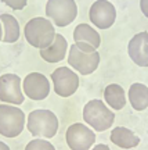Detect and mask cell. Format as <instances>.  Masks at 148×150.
<instances>
[{"label":"cell","instance_id":"cell-1","mask_svg":"<svg viewBox=\"0 0 148 150\" xmlns=\"http://www.w3.org/2000/svg\"><path fill=\"white\" fill-rule=\"evenodd\" d=\"M24 35L27 42L36 49H46L48 47L55 39V29L53 22L48 18L43 17H35L27 22Z\"/></svg>","mask_w":148,"mask_h":150},{"label":"cell","instance_id":"cell-2","mask_svg":"<svg viewBox=\"0 0 148 150\" xmlns=\"http://www.w3.org/2000/svg\"><path fill=\"white\" fill-rule=\"evenodd\" d=\"M27 128L35 138L50 139L58 131V118L50 110H33L28 114Z\"/></svg>","mask_w":148,"mask_h":150},{"label":"cell","instance_id":"cell-3","mask_svg":"<svg viewBox=\"0 0 148 150\" xmlns=\"http://www.w3.org/2000/svg\"><path fill=\"white\" fill-rule=\"evenodd\" d=\"M83 120L95 132H104L112 127L115 114L100 99H93L83 107Z\"/></svg>","mask_w":148,"mask_h":150},{"label":"cell","instance_id":"cell-4","mask_svg":"<svg viewBox=\"0 0 148 150\" xmlns=\"http://www.w3.org/2000/svg\"><path fill=\"white\" fill-rule=\"evenodd\" d=\"M25 128V114L13 104H0V135L15 138Z\"/></svg>","mask_w":148,"mask_h":150},{"label":"cell","instance_id":"cell-5","mask_svg":"<svg viewBox=\"0 0 148 150\" xmlns=\"http://www.w3.org/2000/svg\"><path fill=\"white\" fill-rule=\"evenodd\" d=\"M46 16L57 27H67L75 21L78 6L75 0H48L46 3Z\"/></svg>","mask_w":148,"mask_h":150},{"label":"cell","instance_id":"cell-6","mask_svg":"<svg viewBox=\"0 0 148 150\" xmlns=\"http://www.w3.org/2000/svg\"><path fill=\"white\" fill-rule=\"evenodd\" d=\"M68 63L79 74H93L100 64V53L97 50L93 53H85L74 43V45H71L68 52Z\"/></svg>","mask_w":148,"mask_h":150},{"label":"cell","instance_id":"cell-7","mask_svg":"<svg viewBox=\"0 0 148 150\" xmlns=\"http://www.w3.org/2000/svg\"><path fill=\"white\" fill-rule=\"evenodd\" d=\"M65 140L71 150H90L95 142V134L85 124L75 122L67 129Z\"/></svg>","mask_w":148,"mask_h":150},{"label":"cell","instance_id":"cell-8","mask_svg":"<svg viewBox=\"0 0 148 150\" xmlns=\"http://www.w3.org/2000/svg\"><path fill=\"white\" fill-rule=\"evenodd\" d=\"M0 100L4 104L20 106L25 96L22 92V81L15 74H4L0 76Z\"/></svg>","mask_w":148,"mask_h":150},{"label":"cell","instance_id":"cell-9","mask_svg":"<svg viewBox=\"0 0 148 150\" xmlns=\"http://www.w3.org/2000/svg\"><path fill=\"white\" fill-rule=\"evenodd\" d=\"M51 81L54 85V92L61 97L72 96L79 88V76L69 67H60L53 71Z\"/></svg>","mask_w":148,"mask_h":150},{"label":"cell","instance_id":"cell-10","mask_svg":"<svg viewBox=\"0 0 148 150\" xmlns=\"http://www.w3.org/2000/svg\"><path fill=\"white\" fill-rule=\"evenodd\" d=\"M89 20L98 29H108L116 20V8L108 0H97L90 7Z\"/></svg>","mask_w":148,"mask_h":150},{"label":"cell","instance_id":"cell-11","mask_svg":"<svg viewBox=\"0 0 148 150\" xmlns=\"http://www.w3.org/2000/svg\"><path fill=\"white\" fill-rule=\"evenodd\" d=\"M22 91L32 100H44L50 95V83L43 74L31 72L22 81Z\"/></svg>","mask_w":148,"mask_h":150},{"label":"cell","instance_id":"cell-12","mask_svg":"<svg viewBox=\"0 0 148 150\" xmlns=\"http://www.w3.org/2000/svg\"><path fill=\"white\" fill-rule=\"evenodd\" d=\"M127 53L134 64L148 67V32L143 31L136 33L129 42Z\"/></svg>","mask_w":148,"mask_h":150},{"label":"cell","instance_id":"cell-13","mask_svg":"<svg viewBox=\"0 0 148 150\" xmlns=\"http://www.w3.org/2000/svg\"><path fill=\"white\" fill-rule=\"evenodd\" d=\"M67 52H68V42H67V39L61 33H57L54 42L48 47L40 50V57L46 63L54 64V63H60L61 60H64Z\"/></svg>","mask_w":148,"mask_h":150},{"label":"cell","instance_id":"cell-14","mask_svg":"<svg viewBox=\"0 0 148 150\" xmlns=\"http://www.w3.org/2000/svg\"><path fill=\"white\" fill-rule=\"evenodd\" d=\"M109 139L114 145L121 149H133L140 143V138L137 135L132 129L125 128V127H115L111 131Z\"/></svg>","mask_w":148,"mask_h":150},{"label":"cell","instance_id":"cell-15","mask_svg":"<svg viewBox=\"0 0 148 150\" xmlns=\"http://www.w3.org/2000/svg\"><path fill=\"white\" fill-rule=\"evenodd\" d=\"M104 100L108 104V107L112 110H122L126 106V93L125 89L118 83H109L107 85L105 91H104Z\"/></svg>","mask_w":148,"mask_h":150},{"label":"cell","instance_id":"cell-16","mask_svg":"<svg viewBox=\"0 0 148 150\" xmlns=\"http://www.w3.org/2000/svg\"><path fill=\"white\" fill-rule=\"evenodd\" d=\"M129 102L136 111H143L148 107V86L144 83H133L127 92Z\"/></svg>","mask_w":148,"mask_h":150},{"label":"cell","instance_id":"cell-17","mask_svg":"<svg viewBox=\"0 0 148 150\" xmlns=\"http://www.w3.org/2000/svg\"><path fill=\"white\" fill-rule=\"evenodd\" d=\"M74 40H75V43L76 42L87 43L90 46H93L94 49L100 47V45H101L100 33L97 32L95 29H93V27H90L89 24H79L78 27L75 28Z\"/></svg>","mask_w":148,"mask_h":150},{"label":"cell","instance_id":"cell-18","mask_svg":"<svg viewBox=\"0 0 148 150\" xmlns=\"http://www.w3.org/2000/svg\"><path fill=\"white\" fill-rule=\"evenodd\" d=\"M0 22L3 27V42L6 43H14L20 39L21 31H20V24L17 18L11 14H1Z\"/></svg>","mask_w":148,"mask_h":150},{"label":"cell","instance_id":"cell-19","mask_svg":"<svg viewBox=\"0 0 148 150\" xmlns=\"http://www.w3.org/2000/svg\"><path fill=\"white\" fill-rule=\"evenodd\" d=\"M25 150H55V147H54L48 140L36 138V139L31 140V142L28 143Z\"/></svg>","mask_w":148,"mask_h":150},{"label":"cell","instance_id":"cell-20","mask_svg":"<svg viewBox=\"0 0 148 150\" xmlns=\"http://www.w3.org/2000/svg\"><path fill=\"white\" fill-rule=\"evenodd\" d=\"M1 1L13 10H22L28 3V0H1Z\"/></svg>","mask_w":148,"mask_h":150},{"label":"cell","instance_id":"cell-21","mask_svg":"<svg viewBox=\"0 0 148 150\" xmlns=\"http://www.w3.org/2000/svg\"><path fill=\"white\" fill-rule=\"evenodd\" d=\"M75 45H76V46H78L82 52H85V53H93V52H95V50H97V49H94L93 46H90V45L83 43V42H76Z\"/></svg>","mask_w":148,"mask_h":150},{"label":"cell","instance_id":"cell-22","mask_svg":"<svg viewBox=\"0 0 148 150\" xmlns=\"http://www.w3.org/2000/svg\"><path fill=\"white\" fill-rule=\"evenodd\" d=\"M140 8L141 13L148 18V0H140Z\"/></svg>","mask_w":148,"mask_h":150},{"label":"cell","instance_id":"cell-23","mask_svg":"<svg viewBox=\"0 0 148 150\" xmlns=\"http://www.w3.org/2000/svg\"><path fill=\"white\" fill-rule=\"evenodd\" d=\"M91 150H111V149H109L107 145H104V143H100V145H95Z\"/></svg>","mask_w":148,"mask_h":150},{"label":"cell","instance_id":"cell-24","mask_svg":"<svg viewBox=\"0 0 148 150\" xmlns=\"http://www.w3.org/2000/svg\"><path fill=\"white\" fill-rule=\"evenodd\" d=\"M0 150H10V147L6 145L4 142H0Z\"/></svg>","mask_w":148,"mask_h":150},{"label":"cell","instance_id":"cell-25","mask_svg":"<svg viewBox=\"0 0 148 150\" xmlns=\"http://www.w3.org/2000/svg\"><path fill=\"white\" fill-rule=\"evenodd\" d=\"M3 40V27H1V22H0V42Z\"/></svg>","mask_w":148,"mask_h":150}]
</instances>
